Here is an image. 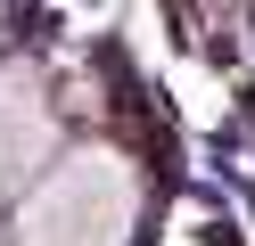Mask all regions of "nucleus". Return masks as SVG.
<instances>
[{
  "mask_svg": "<svg viewBox=\"0 0 255 246\" xmlns=\"http://www.w3.org/2000/svg\"><path fill=\"white\" fill-rule=\"evenodd\" d=\"M140 213V180L116 148H74L25 189L17 246H124Z\"/></svg>",
  "mask_w": 255,
  "mask_h": 246,
  "instance_id": "nucleus-1",
  "label": "nucleus"
},
{
  "mask_svg": "<svg viewBox=\"0 0 255 246\" xmlns=\"http://www.w3.org/2000/svg\"><path fill=\"white\" fill-rule=\"evenodd\" d=\"M50 148H58V123H50V107H41V90L25 74H0V197L17 189Z\"/></svg>",
  "mask_w": 255,
  "mask_h": 246,
  "instance_id": "nucleus-2",
  "label": "nucleus"
}]
</instances>
